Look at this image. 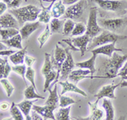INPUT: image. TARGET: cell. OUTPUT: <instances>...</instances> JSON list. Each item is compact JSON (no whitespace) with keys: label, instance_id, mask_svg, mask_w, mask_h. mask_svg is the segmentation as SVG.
<instances>
[{"label":"cell","instance_id":"3","mask_svg":"<svg viewBox=\"0 0 127 120\" xmlns=\"http://www.w3.org/2000/svg\"><path fill=\"white\" fill-rule=\"evenodd\" d=\"M127 38L126 36L118 35L114 32L108 31V30H103L98 36L92 39L88 45L87 51H91L96 48H98L100 46L106 45L108 43H113V42H117L118 41H124Z\"/></svg>","mask_w":127,"mask_h":120},{"label":"cell","instance_id":"60","mask_svg":"<svg viewBox=\"0 0 127 120\" xmlns=\"http://www.w3.org/2000/svg\"><path fill=\"white\" fill-rule=\"evenodd\" d=\"M53 1H55V0H53Z\"/></svg>","mask_w":127,"mask_h":120},{"label":"cell","instance_id":"1","mask_svg":"<svg viewBox=\"0 0 127 120\" xmlns=\"http://www.w3.org/2000/svg\"><path fill=\"white\" fill-rule=\"evenodd\" d=\"M127 61V53L120 55L114 52L113 56L106 59L98 71V76L102 79H114L118 76V73Z\"/></svg>","mask_w":127,"mask_h":120},{"label":"cell","instance_id":"44","mask_svg":"<svg viewBox=\"0 0 127 120\" xmlns=\"http://www.w3.org/2000/svg\"><path fill=\"white\" fill-rule=\"evenodd\" d=\"M35 62H36V58H32V57L27 55H26V57H25V63H26L27 67H32Z\"/></svg>","mask_w":127,"mask_h":120},{"label":"cell","instance_id":"41","mask_svg":"<svg viewBox=\"0 0 127 120\" xmlns=\"http://www.w3.org/2000/svg\"><path fill=\"white\" fill-rule=\"evenodd\" d=\"M26 78L32 84V86L36 90V83H35V70L32 67H27V70L26 72Z\"/></svg>","mask_w":127,"mask_h":120},{"label":"cell","instance_id":"40","mask_svg":"<svg viewBox=\"0 0 127 120\" xmlns=\"http://www.w3.org/2000/svg\"><path fill=\"white\" fill-rule=\"evenodd\" d=\"M75 22L72 20H65L63 27V35L68 36L69 34L72 33L74 27H75Z\"/></svg>","mask_w":127,"mask_h":120},{"label":"cell","instance_id":"4","mask_svg":"<svg viewBox=\"0 0 127 120\" xmlns=\"http://www.w3.org/2000/svg\"><path fill=\"white\" fill-rule=\"evenodd\" d=\"M67 53H66V49L62 48V46L59 43H57L55 46V49L54 51V53L51 55V60H52V64L54 66V69L57 71V78L54 83L52 84L55 85L57 82H59V74H60V70L62 64H64V60L66 59Z\"/></svg>","mask_w":127,"mask_h":120},{"label":"cell","instance_id":"32","mask_svg":"<svg viewBox=\"0 0 127 120\" xmlns=\"http://www.w3.org/2000/svg\"><path fill=\"white\" fill-rule=\"evenodd\" d=\"M70 107H61L59 108L57 113H55V119L56 120H70L69 117V112H70Z\"/></svg>","mask_w":127,"mask_h":120},{"label":"cell","instance_id":"53","mask_svg":"<svg viewBox=\"0 0 127 120\" xmlns=\"http://www.w3.org/2000/svg\"><path fill=\"white\" fill-rule=\"evenodd\" d=\"M75 120H92V119L89 117H87V118H81V117H79V118H75Z\"/></svg>","mask_w":127,"mask_h":120},{"label":"cell","instance_id":"7","mask_svg":"<svg viewBox=\"0 0 127 120\" xmlns=\"http://www.w3.org/2000/svg\"><path fill=\"white\" fill-rule=\"evenodd\" d=\"M87 4V0H79L77 3L70 5L66 9L64 19H69L72 20H78L82 17L84 10Z\"/></svg>","mask_w":127,"mask_h":120},{"label":"cell","instance_id":"42","mask_svg":"<svg viewBox=\"0 0 127 120\" xmlns=\"http://www.w3.org/2000/svg\"><path fill=\"white\" fill-rule=\"evenodd\" d=\"M118 76H120L123 80H127V61L125 63L123 67L120 69V70L118 73Z\"/></svg>","mask_w":127,"mask_h":120},{"label":"cell","instance_id":"47","mask_svg":"<svg viewBox=\"0 0 127 120\" xmlns=\"http://www.w3.org/2000/svg\"><path fill=\"white\" fill-rule=\"evenodd\" d=\"M8 9V5L3 1H0V16L4 15L5 11Z\"/></svg>","mask_w":127,"mask_h":120},{"label":"cell","instance_id":"49","mask_svg":"<svg viewBox=\"0 0 127 120\" xmlns=\"http://www.w3.org/2000/svg\"><path fill=\"white\" fill-rule=\"evenodd\" d=\"M32 120H44V119L42 117V116L40 114H38L37 113H36L35 111L32 112Z\"/></svg>","mask_w":127,"mask_h":120},{"label":"cell","instance_id":"36","mask_svg":"<svg viewBox=\"0 0 127 120\" xmlns=\"http://www.w3.org/2000/svg\"><path fill=\"white\" fill-rule=\"evenodd\" d=\"M87 32V26L84 25L81 22H78L75 25V27H74V30L71 33V36H82L84 34H86Z\"/></svg>","mask_w":127,"mask_h":120},{"label":"cell","instance_id":"15","mask_svg":"<svg viewBox=\"0 0 127 120\" xmlns=\"http://www.w3.org/2000/svg\"><path fill=\"white\" fill-rule=\"evenodd\" d=\"M40 26L41 23L39 21L26 22V24H24L23 26L20 30V34L21 36L22 39H27L34 31H36L38 28H40Z\"/></svg>","mask_w":127,"mask_h":120},{"label":"cell","instance_id":"34","mask_svg":"<svg viewBox=\"0 0 127 120\" xmlns=\"http://www.w3.org/2000/svg\"><path fill=\"white\" fill-rule=\"evenodd\" d=\"M45 78V82H44V89H43V91L45 92L46 91H48L50 87L51 84L54 82L55 80L57 78V71L56 70H53L52 72H50L49 74H48L47 75L44 76Z\"/></svg>","mask_w":127,"mask_h":120},{"label":"cell","instance_id":"58","mask_svg":"<svg viewBox=\"0 0 127 120\" xmlns=\"http://www.w3.org/2000/svg\"><path fill=\"white\" fill-rule=\"evenodd\" d=\"M45 1H47V2H53V0H45Z\"/></svg>","mask_w":127,"mask_h":120},{"label":"cell","instance_id":"27","mask_svg":"<svg viewBox=\"0 0 127 120\" xmlns=\"http://www.w3.org/2000/svg\"><path fill=\"white\" fill-rule=\"evenodd\" d=\"M51 9L50 8H45L44 6L42 7V10L38 15V21L40 23H44V24H48L51 20V18H52V15H51Z\"/></svg>","mask_w":127,"mask_h":120},{"label":"cell","instance_id":"46","mask_svg":"<svg viewBox=\"0 0 127 120\" xmlns=\"http://www.w3.org/2000/svg\"><path fill=\"white\" fill-rule=\"evenodd\" d=\"M10 109V105L9 102L7 101H3V102L0 103V110L1 111H7Z\"/></svg>","mask_w":127,"mask_h":120},{"label":"cell","instance_id":"8","mask_svg":"<svg viewBox=\"0 0 127 120\" xmlns=\"http://www.w3.org/2000/svg\"><path fill=\"white\" fill-rule=\"evenodd\" d=\"M99 25L108 31H119L127 26V18L103 19L99 20Z\"/></svg>","mask_w":127,"mask_h":120},{"label":"cell","instance_id":"28","mask_svg":"<svg viewBox=\"0 0 127 120\" xmlns=\"http://www.w3.org/2000/svg\"><path fill=\"white\" fill-rule=\"evenodd\" d=\"M64 20H59L57 18H53L49 22V28L52 33H59V31L64 27Z\"/></svg>","mask_w":127,"mask_h":120},{"label":"cell","instance_id":"2","mask_svg":"<svg viewBox=\"0 0 127 120\" xmlns=\"http://www.w3.org/2000/svg\"><path fill=\"white\" fill-rule=\"evenodd\" d=\"M41 10L37 7L32 4L20 7L17 9H11L9 13L17 20L19 25H23L26 22H34L37 19Z\"/></svg>","mask_w":127,"mask_h":120},{"label":"cell","instance_id":"38","mask_svg":"<svg viewBox=\"0 0 127 120\" xmlns=\"http://www.w3.org/2000/svg\"><path fill=\"white\" fill-rule=\"evenodd\" d=\"M75 103H76V101H75L71 97L64 95H60L59 96V107H67Z\"/></svg>","mask_w":127,"mask_h":120},{"label":"cell","instance_id":"19","mask_svg":"<svg viewBox=\"0 0 127 120\" xmlns=\"http://www.w3.org/2000/svg\"><path fill=\"white\" fill-rule=\"evenodd\" d=\"M49 8L51 9V15L53 18H59L64 15L66 8L65 5L63 3L62 0H56V2L53 5H50Z\"/></svg>","mask_w":127,"mask_h":120},{"label":"cell","instance_id":"39","mask_svg":"<svg viewBox=\"0 0 127 120\" xmlns=\"http://www.w3.org/2000/svg\"><path fill=\"white\" fill-rule=\"evenodd\" d=\"M0 83H1V85H3V89L5 90L7 96L8 97L11 96L12 94H13L14 90H15V87L13 86V85H12L7 79H1V80H0Z\"/></svg>","mask_w":127,"mask_h":120},{"label":"cell","instance_id":"33","mask_svg":"<svg viewBox=\"0 0 127 120\" xmlns=\"http://www.w3.org/2000/svg\"><path fill=\"white\" fill-rule=\"evenodd\" d=\"M51 34H52V32H51V30H50V28H49V25L48 24H47L45 30L42 32V33H41V35L38 36V38H37L38 42H39V46H40L39 48H42L44 44L46 43L47 41L49 39Z\"/></svg>","mask_w":127,"mask_h":120},{"label":"cell","instance_id":"45","mask_svg":"<svg viewBox=\"0 0 127 120\" xmlns=\"http://www.w3.org/2000/svg\"><path fill=\"white\" fill-rule=\"evenodd\" d=\"M64 42H65V43L67 44L69 47V48H70L72 51H75V52H77V51H79L78 48H76L75 46H74V44H73V42H72V41H71V39H64L62 40Z\"/></svg>","mask_w":127,"mask_h":120},{"label":"cell","instance_id":"17","mask_svg":"<svg viewBox=\"0 0 127 120\" xmlns=\"http://www.w3.org/2000/svg\"><path fill=\"white\" fill-rule=\"evenodd\" d=\"M59 84L62 86V91H61L60 95H64L67 92H75L76 94H80L83 96L87 97V94L85 91L76 86V85L74 84L72 82H69L68 80H64V81H59Z\"/></svg>","mask_w":127,"mask_h":120},{"label":"cell","instance_id":"30","mask_svg":"<svg viewBox=\"0 0 127 120\" xmlns=\"http://www.w3.org/2000/svg\"><path fill=\"white\" fill-rule=\"evenodd\" d=\"M36 101H28V100H25L21 102L16 104L18 107L20 108V110L21 111V113H23V115L26 117V115H29L32 110V105L34 104V102Z\"/></svg>","mask_w":127,"mask_h":120},{"label":"cell","instance_id":"50","mask_svg":"<svg viewBox=\"0 0 127 120\" xmlns=\"http://www.w3.org/2000/svg\"><path fill=\"white\" fill-rule=\"evenodd\" d=\"M79 0H62L63 3L64 5H72L74 3H77Z\"/></svg>","mask_w":127,"mask_h":120},{"label":"cell","instance_id":"35","mask_svg":"<svg viewBox=\"0 0 127 120\" xmlns=\"http://www.w3.org/2000/svg\"><path fill=\"white\" fill-rule=\"evenodd\" d=\"M10 114L13 118L14 120H24L23 113L20 110L19 107L16 106L15 102H12V105L10 106Z\"/></svg>","mask_w":127,"mask_h":120},{"label":"cell","instance_id":"18","mask_svg":"<svg viewBox=\"0 0 127 120\" xmlns=\"http://www.w3.org/2000/svg\"><path fill=\"white\" fill-rule=\"evenodd\" d=\"M48 91H49V96L48 99L46 100L45 105L54 107V109H57L59 106V96L58 95V92H57L58 91V85H54V88L53 90L49 88Z\"/></svg>","mask_w":127,"mask_h":120},{"label":"cell","instance_id":"24","mask_svg":"<svg viewBox=\"0 0 127 120\" xmlns=\"http://www.w3.org/2000/svg\"><path fill=\"white\" fill-rule=\"evenodd\" d=\"M103 107L105 113V119L103 120H114V108L113 107L111 101L108 98H104L103 100Z\"/></svg>","mask_w":127,"mask_h":120},{"label":"cell","instance_id":"55","mask_svg":"<svg viewBox=\"0 0 127 120\" xmlns=\"http://www.w3.org/2000/svg\"><path fill=\"white\" fill-rule=\"evenodd\" d=\"M1 1H3V3H5L6 4L8 5V4H9V3H11V2H12V0H1Z\"/></svg>","mask_w":127,"mask_h":120},{"label":"cell","instance_id":"56","mask_svg":"<svg viewBox=\"0 0 127 120\" xmlns=\"http://www.w3.org/2000/svg\"><path fill=\"white\" fill-rule=\"evenodd\" d=\"M2 120H14L13 119V118H5V119H2Z\"/></svg>","mask_w":127,"mask_h":120},{"label":"cell","instance_id":"31","mask_svg":"<svg viewBox=\"0 0 127 120\" xmlns=\"http://www.w3.org/2000/svg\"><path fill=\"white\" fill-rule=\"evenodd\" d=\"M18 34H20V31L19 30L15 29V28H7V29L2 28V29H0V36L2 37V41L9 40Z\"/></svg>","mask_w":127,"mask_h":120},{"label":"cell","instance_id":"61","mask_svg":"<svg viewBox=\"0 0 127 120\" xmlns=\"http://www.w3.org/2000/svg\"><path fill=\"white\" fill-rule=\"evenodd\" d=\"M72 120H75V119H72Z\"/></svg>","mask_w":127,"mask_h":120},{"label":"cell","instance_id":"9","mask_svg":"<svg viewBox=\"0 0 127 120\" xmlns=\"http://www.w3.org/2000/svg\"><path fill=\"white\" fill-rule=\"evenodd\" d=\"M66 49L67 57L66 59L64 60V64H62L60 70V76H59V80H67L69 75L73 71L74 67L75 66V64L74 62V58L71 55L70 52H69V48H65Z\"/></svg>","mask_w":127,"mask_h":120},{"label":"cell","instance_id":"25","mask_svg":"<svg viewBox=\"0 0 127 120\" xmlns=\"http://www.w3.org/2000/svg\"><path fill=\"white\" fill-rule=\"evenodd\" d=\"M10 71H12V67L8 63V60L0 58V80L7 79Z\"/></svg>","mask_w":127,"mask_h":120},{"label":"cell","instance_id":"23","mask_svg":"<svg viewBox=\"0 0 127 120\" xmlns=\"http://www.w3.org/2000/svg\"><path fill=\"white\" fill-rule=\"evenodd\" d=\"M22 40L23 39H22L20 34H18V35L13 36V37L10 38L9 40L2 41V42H3L5 46H7V48H14L18 50H21V49H23V47H22Z\"/></svg>","mask_w":127,"mask_h":120},{"label":"cell","instance_id":"52","mask_svg":"<svg viewBox=\"0 0 127 120\" xmlns=\"http://www.w3.org/2000/svg\"><path fill=\"white\" fill-rule=\"evenodd\" d=\"M119 85H120V86L122 87V88H124V87H127V81L126 80H122L120 83H119Z\"/></svg>","mask_w":127,"mask_h":120},{"label":"cell","instance_id":"21","mask_svg":"<svg viewBox=\"0 0 127 120\" xmlns=\"http://www.w3.org/2000/svg\"><path fill=\"white\" fill-rule=\"evenodd\" d=\"M97 55L93 54V56L87 61H83V62H80L75 64V66L79 67L80 69H83V70H88L91 71L92 74L94 75L96 72V68H95V62L96 58H97Z\"/></svg>","mask_w":127,"mask_h":120},{"label":"cell","instance_id":"26","mask_svg":"<svg viewBox=\"0 0 127 120\" xmlns=\"http://www.w3.org/2000/svg\"><path fill=\"white\" fill-rule=\"evenodd\" d=\"M53 70H54V69L52 64V60H51V55L46 52L44 54V64L42 68V70H41V73L43 76H45L50 72H52Z\"/></svg>","mask_w":127,"mask_h":120},{"label":"cell","instance_id":"6","mask_svg":"<svg viewBox=\"0 0 127 120\" xmlns=\"http://www.w3.org/2000/svg\"><path fill=\"white\" fill-rule=\"evenodd\" d=\"M102 31H103L102 28L98 25L97 21V8L92 7L89 11L86 34L93 39V38L99 35Z\"/></svg>","mask_w":127,"mask_h":120},{"label":"cell","instance_id":"22","mask_svg":"<svg viewBox=\"0 0 127 120\" xmlns=\"http://www.w3.org/2000/svg\"><path fill=\"white\" fill-rule=\"evenodd\" d=\"M26 51H27V48L26 47L23 49L18 50L15 53L11 54L10 56H9L10 62L15 65L23 64V63L25 62V57L26 55Z\"/></svg>","mask_w":127,"mask_h":120},{"label":"cell","instance_id":"11","mask_svg":"<svg viewBox=\"0 0 127 120\" xmlns=\"http://www.w3.org/2000/svg\"><path fill=\"white\" fill-rule=\"evenodd\" d=\"M116 42H113V43H108L106 45L100 46L98 48H96L94 49L91 50V52L95 55H99V54H103V55L108 57V58H111L113 56V53L115 52H123L122 48H117L115 47Z\"/></svg>","mask_w":127,"mask_h":120},{"label":"cell","instance_id":"59","mask_svg":"<svg viewBox=\"0 0 127 120\" xmlns=\"http://www.w3.org/2000/svg\"><path fill=\"white\" fill-rule=\"evenodd\" d=\"M0 29H2V28H1V26H0Z\"/></svg>","mask_w":127,"mask_h":120},{"label":"cell","instance_id":"29","mask_svg":"<svg viewBox=\"0 0 127 120\" xmlns=\"http://www.w3.org/2000/svg\"><path fill=\"white\" fill-rule=\"evenodd\" d=\"M36 90L32 85L27 86V88L24 91V96L26 100H34V99H45L43 96H40L38 93H36Z\"/></svg>","mask_w":127,"mask_h":120},{"label":"cell","instance_id":"5","mask_svg":"<svg viewBox=\"0 0 127 120\" xmlns=\"http://www.w3.org/2000/svg\"><path fill=\"white\" fill-rule=\"evenodd\" d=\"M100 8L107 11L125 14L127 9L126 0H93Z\"/></svg>","mask_w":127,"mask_h":120},{"label":"cell","instance_id":"10","mask_svg":"<svg viewBox=\"0 0 127 120\" xmlns=\"http://www.w3.org/2000/svg\"><path fill=\"white\" fill-rule=\"evenodd\" d=\"M68 79L74 82V84L76 85L80 80H83V79H102L98 75H93L91 71L88 70H83V69H79L76 70H73L69 75Z\"/></svg>","mask_w":127,"mask_h":120},{"label":"cell","instance_id":"57","mask_svg":"<svg viewBox=\"0 0 127 120\" xmlns=\"http://www.w3.org/2000/svg\"><path fill=\"white\" fill-rule=\"evenodd\" d=\"M39 1V3H40V5L42 6V7H43V4H42V0H38Z\"/></svg>","mask_w":127,"mask_h":120},{"label":"cell","instance_id":"12","mask_svg":"<svg viewBox=\"0 0 127 120\" xmlns=\"http://www.w3.org/2000/svg\"><path fill=\"white\" fill-rule=\"evenodd\" d=\"M119 86H120L119 84L118 85L110 84V85H104V86H103L97 91V94L94 95V97L97 98V101L102 98L115 99L116 96H115V95H114V91H115L116 88Z\"/></svg>","mask_w":127,"mask_h":120},{"label":"cell","instance_id":"48","mask_svg":"<svg viewBox=\"0 0 127 120\" xmlns=\"http://www.w3.org/2000/svg\"><path fill=\"white\" fill-rule=\"evenodd\" d=\"M16 51L15 50H4V51H0V56H10L11 54L15 53Z\"/></svg>","mask_w":127,"mask_h":120},{"label":"cell","instance_id":"54","mask_svg":"<svg viewBox=\"0 0 127 120\" xmlns=\"http://www.w3.org/2000/svg\"><path fill=\"white\" fill-rule=\"evenodd\" d=\"M118 120H126V115L120 116V117L118 119Z\"/></svg>","mask_w":127,"mask_h":120},{"label":"cell","instance_id":"14","mask_svg":"<svg viewBox=\"0 0 127 120\" xmlns=\"http://www.w3.org/2000/svg\"><path fill=\"white\" fill-rule=\"evenodd\" d=\"M32 109L35 111L36 113H37L38 114H40L44 120L47 119H52V120H56L55 119V116L54 113V111L55 109L52 107H49V106H36V105H32Z\"/></svg>","mask_w":127,"mask_h":120},{"label":"cell","instance_id":"16","mask_svg":"<svg viewBox=\"0 0 127 120\" xmlns=\"http://www.w3.org/2000/svg\"><path fill=\"white\" fill-rule=\"evenodd\" d=\"M0 26L3 29L7 28H15L18 29L19 27V22L10 13L4 14L0 16Z\"/></svg>","mask_w":127,"mask_h":120},{"label":"cell","instance_id":"20","mask_svg":"<svg viewBox=\"0 0 127 120\" xmlns=\"http://www.w3.org/2000/svg\"><path fill=\"white\" fill-rule=\"evenodd\" d=\"M98 101H96L95 102H88L90 107V111H91V114H90V118L92 120H103L104 119V113L103 110L97 107Z\"/></svg>","mask_w":127,"mask_h":120},{"label":"cell","instance_id":"37","mask_svg":"<svg viewBox=\"0 0 127 120\" xmlns=\"http://www.w3.org/2000/svg\"><path fill=\"white\" fill-rule=\"evenodd\" d=\"M27 70V67H26V65L24 64H19V65H15L14 67H12V71H14L17 74H19L22 79H23L24 82L26 85V72Z\"/></svg>","mask_w":127,"mask_h":120},{"label":"cell","instance_id":"43","mask_svg":"<svg viewBox=\"0 0 127 120\" xmlns=\"http://www.w3.org/2000/svg\"><path fill=\"white\" fill-rule=\"evenodd\" d=\"M21 3H22V0H12L11 3L8 4V8H10V9H17V8H20Z\"/></svg>","mask_w":127,"mask_h":120},{"label":"cell","instance_id":"51","mask_svg":"<svg viewBox=\"0 0 127 120\" xmlns=\"http://www.w3.org/2000/svg\"><path fill=\"white\" fill-rule=\"evenodd\" d=\"M4 50H7V46H5L2 42V40H0V51H4Z\"/></svg>","mask_w":127,"mask_h":120},{"label":"cell","instance_id":"13","mask_svg":"<svg viewBox=\"0 0 127 120\" xmlns=\"http://www.w3.org/2000/svg\"><path fill=\"white\" fill-rule=\"evenodd\" d=\"M71 41H72L74 46L76 48H78L79 52H81V56L83 57L86 52L87 51L88 45L92 41V38L89 36H87V34H84V35L80 36H75L71 39Z\"/></svg>","mask_w":127,"mask_h":120}]
</instances>
